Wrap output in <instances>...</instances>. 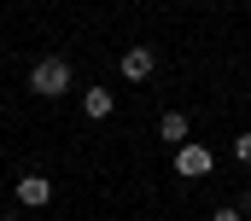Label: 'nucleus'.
<instances>
[{
	"label": "nucleus",
	"instance_id": "nucleus-8",
	"mask_svg": "<svg viewBox=\"0 0 251 221\" xmlns=\"http://www.w3.org/2000/svg\"><path fill=\"white\" fill-rule=\"evenodd\" d=\"M210 221H246V210H234V204H228V210H216Z\"/></svg>",
	"mask_w": 251,
	"mask_h": 221
},
{
	"label": "nucleus",
	"instance_id": "nucleus-9",
	"mask_svg": "<svg viewBox=\"0 0 251 221\" xmlns=\"http://www.w3.org/2000/svg\"><path fill=\"white\" fill-rule=\"evenodd\" d=\"M246 216H251V192H246Z\"/></svg>",
	"mask_w": 251,
	"mask_h": 221
},
{
	"label": "nucleus",
	"instance_id": "nucleus-3",
	"mask_svg": "<svg viewBox=\"0 0 251 221\" xmlns=\"http://www.w3.org/2000/svg\"><path fill=\"white\" fill-rule=\"evenodd\" d=\"M18 204L24 210H47L53 204V180L47 175H18Z\"/></svg>",
	"mask_w": 251,
	"mask_h": 221
},
{
	"label": "nucleus",
	"instance_id": "nucleus-7",
	"mask_svg": "<svg viewBox=\"0 0 251 221\" xmlns=\"http://www.w3.org/2000/svg\"><path fill=\"white\" fill-rule=\"evenodd\" d=\"M234 157H240V163H251V128H246V134H234Z\"/></svg>",
	"mask_w": 251,
	"mask_h": 221
},
{
	"label": "nucleus",
	"instance_id": "nucleus-5",
	"mask_svg": "<svg viewBox=\"0 0 251 221\" xmlns=\"http://www.w3.org/2000/svg\"><path fill=\"white\" fill-rule=\"evenodd\" d=\"M82 110H88V122H105V116L117 110V99H111V88H100V82H94V88L82 93Z\"/></svg>",
	"mask_w": 251,
	"mask_h": 221
},
{
	"label": "nucleus",
	"instance_id": "nucleus-4",
	"mask_svg": "<svg viewBox=\"0 0 251 221\" xmlns=\"http://www.w3.org/2000/svg\"><path fill=\"white\" fill-rule=\"evenodd\" d=\"M152 70H158V53H152V47H128L123 53V76L128 82H146Z\"/></svg>",
	"mask_w": 251,
	"mask_h": 221
},
{
	"label": "nucleus",
	"instance_id": "nucleus-1",
	"mask_svg": "<svg viewBox=\"0 0 251 221\" xmlns=\"http://www.w3.org/2000/svg\"><path fill=\"white\" fill-rule=\"evenodd\" d=\"M29 93L64 99V93H70V64H64V58H35V64H29Z\"/></svg>",
	"mask_w": 251,
	"mask_h": 221
},
{
	"label": "nucleus",
	"instance_id": "nucleus-6",
	"mask_svg": "<svg viewBox=\"0 0 251 221\" xmlns=\"http://www.w3.org/2000/svg\"><path fill=\"white\" fill-rule=\"evenodd\" d=\"M158 140L187 146V116H181V110H164V116H158Z\"/></svg>",
	"mask_w": 251,
	"mask_h": 221
},
{
	"label": "nucleus",
	"instance_id": "nucleus-2",
	"mask_svg": "<svg viewBox=\"0 0 251 221\" xmlns=\"http://www.w3.org/2000/svg\"><path fill=\"white\" fill-rule=\"evenodd\" d=\"M216 169V157H210V146H199V140H187V146H176V175H187V180H204Z\"/></svg>",
	"mask_w": 251,
	"mask_h": 221
}]
</instances>
